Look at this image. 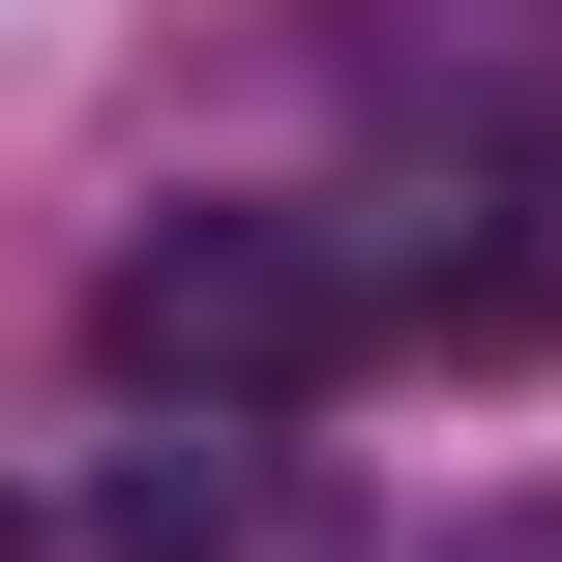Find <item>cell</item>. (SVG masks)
Segmentation results:
<instances>
[{"instance_id":"obj_3","label":"cell","mask_w":562,"mask_h":562,"mask_svg":"<svg viewBox=\"0 0 562 562\" xmlns=\"http://www.w3.org/2000/svg\"><path fill=\"white\" fill-rule=\"evenodd\" d=\"M89 562H385V533H356V474L296 415H178V445H119Z\"/></svg>"},{"instance_id":"obj_5","label":"cell","mask_w":562,"mask_h":562,"mask_svg":"<svg viewBox=\"0 0 562 562\" xmlns=\"http://www.w3.org/2000/svg\"><path fill=\"white\" fill-rule=\"evenodd\" d=\"M0 562H30V504H0Z\"/></svg>"},{"instance_id":"obj_1","label":"cell","mask_w":562,"mask_h":562,"mask_svg":"<svg viewBox=\"0 0 562 562\" xmlns=\"http://www.w3.org/2000/svg\"><path fill=\"white\" fill-rule=\"evenodd\" d=\"M533 326H562V207H504V178H474V237L415 178V207H148L89 267V356L148 415H326L385 356H533Z\"/></svg>"},{"instance_id":"obj_4","label":"cell","mask_w":562,"mask_h":562,"mask_svg":"<svg viewBox=\"0 0 562 562\" xmlns=\"http://www.w3.org/2000/svg\"><path fill=\"white\" fill-rule=\"evenodd\" d=\"M445 562H562V504H474V533H445Z\"/></svg>"},{"instance_id":"obj_2","label":"cell","mask_w":562,"mask_h":562,"mask_svg":"<svg viewBox=\"0 0 562 562\" xmlns=\"http://www.w3.org/2000/svg\"><path fill=\"white\" fill-rule=\"evenodd\" d=\"M296 59H326V119L415 148L445 207H474V178L562 207V0H296Z\"/></svg>"}]
</instances>
